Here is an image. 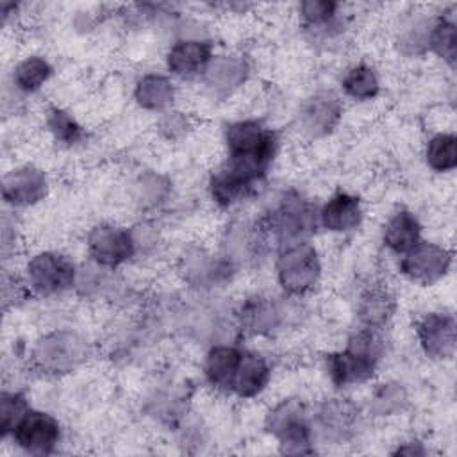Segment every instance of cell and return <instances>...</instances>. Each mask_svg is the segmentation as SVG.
Listing matches in <instances>:
<instances>
[{"instance_id": "6da1fadb", "label": "cell", "mask_w": 457, "mask_h": 457, "mask_svg": "<svg viewBox=\"0 0 457 457\" xmlns=\"http://www.w3.org/2000/svg\"><path fill=\"white\" fill-rule=\"evenodd\" d=\"M387 330L355 325L343 346L328 350L321 357V370L334 393H348L371 384L387 357Z\"/></svg>"}, {"instance_id": "7a4b0ae2", "label": "cell", "mask_w": 457, "mask_h": 457, "mask_svg": "<svg viewBox=\"0 0 457 457\" xmlns=\"http://www.w3.org/2000/svg\"><path fill=\"white\" fill-rule=\"evenodd\" d=\"M282 132L266 118L243 114L223 121L220 130L221 161L268 182L282 152Z\"/></svg>"}, {"instance_id": "3957f363", "label": "cell", "mask_w": 457, "mask_h": 457, "mask_svg": "<svg viewBox=\"0 0 457 457\" xmlns=\"http://www.w3.org/2000/svg\"><path fill=\"white\" fill-rule=\"evenodd\" d=\"M232 316L239 337L271 341L300 328L309 311L305 300L278 291H250L232 303Z\"/></svg>"}, {"instance_id": "277c9868", "label": "cell", "mask_w": 457, "mask_h": 457, "mask_svg": "<svg viewBox=\"0 0 457 457\" xmlns=\"http://www.w3.org/2000/svg\"><path fill=\"white\" fill-rule=\"evenodd\" d=\"M255 216L270 241L271 252L320 234L318 202L296 186H284L271 191Z\"/></svg>"}, {"instance_id": "5b68a950", "label": "cell", "mask_w": 457, "mask_h": 457, "mask_svg": "<svg viewBox=\"0 0 457 457\" xmlns=\"http://www.w3.org/2000/svg\"><path fill=\"white\" fill-rule=\"evenodd\" d=\"M93 357V343L73 327H54L37 334L27 350L34 373L45 378H62L80 371Z\"/></svg>"}, {"instance_id": "8992f818", "label": "cell", "mask_w": 457, "mask_h": 457, "mask_svg": "<svg viewBox=\"0 0 457 457\" xmlns=\"http://www.w3.org/2000/svg\"><path fill=\"white\" fill-rule=\"evenodd\" d=\"M271 273L278 293L307 300L323 284V252L312 239L278 246L271 252Z\"/></svg>"}, {"instance_id": "52a82bcc", "label": "cell", "mask_w": 457, "mask_h": 457, "mask_svg": "<svg viewBox=\"0 0 457 457\" xmlns=\"http://www.w3.org/2000/svg\"><path fill=\"white\" fill-rule=\"evenodd\" d=\"M262 430L284 455L318 453L312 428V403L302 396L275 400L262 416Z\"/></svg>"}, {"instance_id": "ba28073f", "label": "cell", "mask_w": 457, "mask_h": 457, "mask_svg": "<svg viewBox=\"0 0 457 457\" xmlns=\"http://www.w3.org/2000/svg\"><path fill=\"white\" fill-rule=\"evenodd\" d=\"M216 41L204 21L182 16L162 52V70L177 82H196L216 54Z\"/></svg>"}, {"instance_id": "9c48e42d", "label": "cell", "mask_w": 457, "mask_h": 457, "mask_svg": "<svg viewBox=\"0 0 457 457\" xmlns=\"http://www.w3.org/2000/svg\"><path fill=\"white\" fill-rule=\"evenodd\" d=\"M79 261L57 246H43L23 257L18 271L36 300H57L71 295L77 280Z\"/></svg>"}, {"instance_id": "30bf717a", "label": "cell", "mask_w": 457, "mask_h": 457, "mask_svg": "<svg viewBox=\"0 0 457 457\" xmlns=\"http://www.w3.org/2000/svg\"><path fill=\"white\" fill-rule=\"evenodd\" d=\"M175 275L189 295H220L239 275L212 246L184 243L175 253Z\"/></svg>"}, {"instance_id": "8fae6325", "label": "cell", "mask_w": 457, "mask_h": 457, "mask_svg": "<svg viewBox=\"0 0 457 457\" xmlns=\"http://www.w3.org/2000/svg\"><path fill=\"white\" fill-rule=\"evenodd\" d=\"M214 248L237 275L259 268L271 255L270 241L257 216L243 211L225 221Z\"/></svg>"}, {"instance_id": "7c38bea8", "label": "cell", "mask_w": 457, "mask_h": 457, "mask_svg": "<svg viewBox=\"0 0 457 457\" xmlns=\"http://www.w3.org/2000/svg\"><path fill=\"white\" fill-rule=\"evenodd\" d=\"M345 111L346 104L336 87L316 86L298 102L293 127L307 143L325 141L341 127Z\"/></svg>"}, {"instance_id": "4fadbf2b", "label": "cell", "mask_w": 457, "mask_h": 457, "mask_svg": "<svg viewBox=\"0 0 457 457\" xmlns=\"http://www.w3.org/2000/svg\"><path fill=\"white\" fill-rule=\"evenodd\" d=\"M364 411L346 393H334L312 403V428L318 446L350 445L362 425Z\"/></svg>"}, {"instance_id": "5bb4252c", "label": "cell", "mask_w": 457, "mask_h": 457, "mask_svg": "<svg viewBox=\"0 0 457 457\" xmlns=\"http://www.w3.org/2000/svg\"><path fill=\"white\" fill-rule=\"evenodd\" d=\"M302 36L318 50H330L343 43L350 20L345 5L336 0H302L295 5Z\"/></svg>"}, {"instance_id": "9a60e30c", "label": "cell", "mask_w": 457, "mask_h": 457, "mask_svg": "<svg viewBox=\"0 0 457 457\" xmlns=\"http://www.w3.org/2000/svg\"><path fill=\"white\" fill-rule=\"evenodd\" d=\"M253 64L241 50H216L198 86L212 104L234 100L252 80Z\"/></svg>"}, {"instance_id": "2e32d148", "label": "cell", "mask_w": 457, "mask_h": 457, "mask_svg": "<svg viewBox=\"0 0 457 457\" xmlns=\"http://www.w3.org/2000/svg\"><path fill=\"white\" fill-rule=\"evenodd\" d=\"M84 257L111 268L123 270L136 262V248L132 239L130 223L120 220H96L84 234Z\"/></svg>"}, {"instance_id": "e0dca14e", "label": "cell", "mask_w": 457, "mask_h": 457, "mask_svg": "<svg viewBox=\"0 0 457 457\" xmlns=\"http://www.w3.org/2000/svg\"><path fill=\"white\" fill-rule=\"evenodd\" d=\"M264 182L252 177L250 173L220 161L205 177L204 193L205 200L211 207L218 212L234 214L243 209L245 204L257 198L262 189Z\"/></svg>"}, {"instance_id": "ac0fdd59", "label": "cell", "mask_w": 457, "mask_h": 457, "mask_svg": "<svg viewBox=\"0 0 457 457\" xmlns=\"http://www.w3.org/2000/svg\"><path fill=\"white\" fill-rule=\"evenodd\" d=\"M66 430L57 414L48 409L30 407L5 443L29 457L55 455L64 445Z\"/></svg>"}, {"instance_id": "d6986e66", "label": "cell", "mask_w": 457, "mask_h": 457, "mask_svg": "<svg viewBox=\"0 0 457 457\" xmlns=\"http://www.w3.org/2000/svg\"><path fill=\"white\" fill-rule=\"evenodd\" d=\"M73 295L87 303H102L112 307H127L139 302L136 300V291L123 278L120 270L100 266L86 257L84 261H79Z\"/></svg>"}, {"instance_id": "ffe728a7", "label": "cell", "mask_w": 457, "mask_h": 457, "mask_svg": "<svg viewBox=\"0 0 457 457\" xmlns=\"http://www.w3.org/2000/svg\"><path fill=\"white\" fill-rule=\"evenodd\" d=\"M4 207L14 212L41 205L52 193V177L45 166L34 161L14 162L0 182Z\"/></svg>"}, {"instance_id": "44dd1931", "label": "cell", "mask_w": 457, "mask_h": 457, "mask_svg": "<svg viewBox=\"0 0 457 457\" xmlns=\"http://www.w3.org/2000/svg\"><path fill=\"white\" fill-rule=\"evenodd\" d=\"M453 270V250L434 239H421L407 253L396 257L398 275L412 286L432 287Z\"/></svg>"}, {"instance_id": "7402d4cb", "label": "cell", "mask_w": 457, "mask_h": 457, "mask_svg": "<svg viewBox=\"0 0 457 457\" xmlns=\"http://www.w3.org/2000/svg\"><path fill=\"white\" fill-rule=\"evenodd\" d=\"M420 353L436 364L452 362L457 352V318L452 309L437 307L421 312L412 325Z\"/></svg>"}, {"instance_id": "603a6c76", "label": "cell", "mask_w": 457, "mask_h": 457, "mask_svg": "<svg viewBox=\"0 0 457 457\" xmlns=\"http://www.w3.org/2000/svg\"><path fill=\"white\" fill-rule=\"evenodd\" d=\"M141 414L173 434L191 416V387L186 380H161L141 398Z\"/></svg>"}, {"instance_id": "cb8c5ba5", "label": "cell", "mask_w": 457, "mask_h": 457, "mask_svg": "<svg viewBox=\"0 0 457 457\" xmlns=\"http://www.w3.org/2000/svg\"><path fill=\"white\" fill-rule=\"evenodd\" d=\"M366 221V202L352 189L337 187L318 202L320 232L332 237L357 234Z\"/></svg>"}, {"instance_id": "d4e9b609", "label": "cell", "mask_w": 457, "mask_h": 457, "mask_svg": "<svg viewBox=\"0 0 457 457\" xmlns=\"http://www.w3.org/2000/svg\"><path fill=\"white\" fill-rule=\"evenodd\" d=\"M127 198L139 218H157L175 200V182L166 171L141 168L129 177Z\"/></svg>"}, {"instance_id": "484cf974", "label": "cell", "mask_w": 457, "mask_h": 457, "mask_svg": "<svg viewBox=\"0 0 457 457\" xmlns=\"http://www.w3.org/2000/svg\"><path fill=\"white\" fill-rule=\"evenodd\" d=\"M436 18V11L412 7L395 20L391 30V45L398 57L418 61L428 55V37Z\"/></svg>"}, {"instance_id": "4316f807", "label": "cell", "mask_w": 457, "mask_h": 457, "mask_svg": "<svg viewBox=\"0 0 457 457\" xmlns=\"http://www.w3.org/2000/svg\"><path fill=\"white\" fill-rule=\"evenodd\" d=\"M130 98L141 112L157 116L180 105V86L164 70H143L132 80Z\"/></svg>"}, {"instance_id": "83f0119b", "label": "cell", "mask_w": 457, "mask_h": 457, "mask_svg": "<svg viewBox=\"0 0 457 457\" xmlns=\"http://www.w3.org/2000/svg\"><path fill=\"white\" fill-rule=\"evenodd\" d=\"M55 75L57 64L48 54L29 52L12 62L7 73V86L18 100H27L41 95Z\"/></svg>"}, {"instance_id": "f1b7e54d", "label": "cell", "mask_w": 457, "mask_h": 457, "mask_svg": "<svg viewBox=\"0 0 457 457\" xmlns=\"http://www.w3.org/2000/svg\"><path fill=\"white\" fill-rule=\"evenodd\" d=\"M245 346L241 341H220L204 348L200 359V378L216 395L228 396Z\"/></svg>"}, {"instance_id": "f546056e", "label": "cell", "mask_w": 457, "mask_h": 457, "mask_svg": "<svg viewBox=\"0 0 457 457\" xmlns=\"http://www.w3.org/2000/svg\"><path fill=\"white\" fill-rule=\"evenodd\" d=\"M273 373L275 366L268 353L259 348L245 346L228 396L241 402L261 398L270 389Z\"/></svg>"}, {"instance_id": "4dcf8cb0", "label": "cell", "mask_w": 457, "mask_h": 457, "mask_svg": "<svg viewBox=\"0 0 457 457\" xmlns=\"http://www.w3.org/2000/svg\"><path fill=\"white\" fill-rule=\"evenodd\" d=\"M425 239L421 216L407 205H396L384 218L378 230V243L393 257H400Z\"/></svg>"}, {"instance_id": "1f68e13d", "label": "cell", "mask_w": 457, "mask_h": 457, "mask_svg": "<svg viewBox=\"0 0 457 457\" xmlns=\"http://www.w3.org/2000/svg\"><path fill=\"white\" fill-rule=\"evenodd\" d=\"M398 296L396 293L382 282L366 284L353 303L355 325L387 330L398 314Z\"/></svg>"}, {"instance_id": "d6a6232c", "label": "cell", "mask_w": 457, "mask_h": 457, "mask_svg": "<svg viewBox=\"0 0 457 457\" xmlns=\"http://www.w3.org/2000/svg\"><path fill=\"white\" fill-rule=\"evenodd\" d=\"M337 93L345 104L368 105L377 102L384 93V77L371 61L359 59L345 66L337 79Z\"/></svg>"}, {"instance_id": "836d02e7", "label": "cell", "mask_w": 457, "mask_h": 457, "mask_svg": "<svg viewBox=\"0 0 457 457\" xmlns=\"http://www.w3.org/2000/svg\"><path fill=\"white\" fill-rule=\"evenodd\" d=\"M43 132L48 141L62 152H71L86 146L89 139V130L86 123L66 105L48 104L43 109Z\"/></svg>"}, {"instance_id": "e575fe53", "label": "cell", "mask_w": 457, "mask_h": 457, "mask_svg": "<svg viewBox=\"0 0 457 457\" xmlns=\"http://www.w3.org/2000/svg\"><path fill=\"white\" fill-rule=\"evenodd\" d=\"M411 389L405 382L398 378H375L370 386L362 411L371 420L389 421L403 416L411 409Z\"/></svg>"}, {"instance_id": "d590c367", "label": "cell", "mask_w": 457, "mask_h": 457, "mask_svg": "<svg viewBox=\"0 0 457 457\" xmlns=\"http://www.w3.org/2000/svg\"><path fill=\"white\" fill-rule=\"evenodd\" d=\"M428 55H434L450 71L457 64V18L455 5L436 11V18L428 37Z\"/></svg>"}, {"instance_id": "8d00e7d4", "label": "cell", "mask_w": 457, "mask_h": 457, "mask_svg": "<svg viewBox=\"0 0 457 457\" xmlns=\"http://www.w3.org/2000/svg\"><path fill=\"white\" fill-rule=\"evenodd\" d=\"M421 161L434 175H450L457 168V134L448 129L428 132L421 143Z\"/></svg>"}, {"instance_id": "74e56055", "label": "cell", "mask_w": 457, "mask_h": 457, "mask_svg": "<svg viewBox=\"0 0 457 457\" xmlns=\"http://www.w3.org/2000/svg\"><path fill=\"white\" fill-rule=\"evenodd\" d=\"M198 121L191 111H186L184 107L177 105L173 109H168L155 116L154 120V136L157 141L175 146L186 143L196 130Z\"/></svg>"}, {"instance_id": "f35d334b", "label": "cell", "mask_w": 457, "mask_h": 457, "mask_svg": "<svg viewBox=\"0 0 457 457\" xmlns=\"http://www.w3.org/2000/svg\"><path fill=\"white\" fill-rule=\"evenodd\" d=\"M136 262H148L161 257L168 246L166 234L157 218H139L130 223Z\"/></svg>"}, {"instance_id": "ab89813d", "label": "cell", "mask_w": 457, "mask_h": 457, "mask_svg": "<svg viewBox=\"0 0 457 457\" xmlns=\"http://www.w3.org/2000/svg\"><path fill=\"white\" fill-rule=\"evenodd\" d=\"M32 407L29 393L21 387H2L0 391V441L5 443L21 418Z\"/></svg>"}, {"instance_id": "60d3db41", "label": "cell", "mask_w": 457, "mask_h": 457, "mask_svg": "<svg viewBox=\"0 0 457 457\" xmlns=\"http://www.w3.org/2000/svg\"><path fill=\"white\" fill-rule=\"evenodd\" d=\"M30 298L20 271L14 270H4L2 271V303H4V311L9 309H18L20 305H23L27 300Z\"/></svg>"}, {"instance_id": "b9f144b4", "label": "cell", "mask_w": 457, "mask_h": 457, "mask_svg": "<svg viewBox=\"0 0 457 457\" xmlns=\"http://www.w3.org/2000/svg\"><path fill=\"white\" fill-rule=\"evenodd\" d=\"M16 212L5 211L2 216V255L4 261L9 257H14L18 246H20V227L16 223Z\"/></svg>"}, {"instance_id": "7bdbcfd3", "label": "cell", "mask_w": 457, "mask_h": 457, "mask_svg": "<svg viewBox=\"0 0 457 457\" xmlns=\"http://www.w3.org/2000/svg\"><path fill=\"white\" fill-rule=\"evenodd\" d=\"M391 455H405V457H425L430 455V445L418 437V436H407L403 439H400L398 443H395V446L389 450Z\"/></svg>"}]
</instances>
